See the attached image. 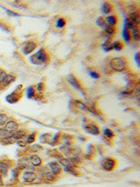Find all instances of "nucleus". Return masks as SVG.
Masks as SVG:
<instances>
[{"instance_id": "nucleus-37", "label": "nucleus", "mask_w": 140, "mask_h": 187, "mask_svg": "<svg viewBox=\"0 0 140 187\" xmlns=\"http://www.w3.org/2000/svg\"><path fill=\"white\" fill-rule=\"evenodd\" d=\"M3 185H4V180H3L2 175L0 174V186H3Z\"/></svg>"}, {"instance_id": "nucleus-21", "label": "nucleus", "mask_w": 140, "mask_h": 187, "mask_svg": "<svg viewBox=\"0 0 140 187\" xmlns=\"http://www.w3.org/2000/svg\"><path fill=\"white\" fill-rule=\"evenodd\" d=\"M112 49H115L117 51H120L124 48V44L121 41H115L112 42Z\"/></svg>"}, {"instance_id": "nucleus-32", "label": "nucleus", "mask_w": 140, "mask_h": 187, "mask_svg": "<svg viewBox=\"0 0 140 187\" xmlns=\"http://www.w3.org/2000/svg\"><path fill=\"white\" fill-rule=\"evenodd\" d=\"M45 89V85H44V83H40L37 84V86H36V91L39 93V94H42L43 93V91Z\"/></svg>"}, {"instance_id": "nucleus-22", "label": "nucleus", "mask_w": 140, "mask_h": 187, "mask_svg": "<svg viewBox=\"0 0 140 187\" xmlns=\"http://www.w3.org/2000/svg\"><path fill=\"white\" fill-rule=\"evenodd\" d=\"M35 95V87L34 86H30V87H29L27 90H26V96L27 98L29 99H32V98H34Z\"/></svg>"}, {"instance_id": "nucleus-26", "label": "nucleus", "mask_w": 140, "mask_h": 187, "mask_svg": "<svg viewBox=\"0 0 140 187\" xmlns=\"http://www.w3.org/2000/svg\"><path fill=\"white\" fill-rule=\"evenodd\" d=\"M104 32H105V35H107V36H112V35L115 33V27L106 25V26L104 28Z\"/></svg>"}, {"instance_id": "nucleus-16", "label": "nucleus", "mask_w": 140, "mask_h": 187, "mask_svg": "<svg viewBox=\"0 0 140 187\" xmlns=\"http://www.w3.org/2000/svg\"><path fill=\"white\" fill-rule=\"evenodd\" d=\"M122 36L124 38V41L126 42H130L132 40V36H131V31L129 29H127L126 26H124L123 29V32H122Z\"/></svg>"}, {"instance_id": "nucleus-20", "label": "nucleus", "mask_w": 140, "mask_h": 187, "mask_svg": "<svg viewBox=\"0 0 140 187\" xmlns=\"http://www.w3.org/2000/svg\"><path fill=\"white\" fill-rule=\"evenodd\" d=\"M67 24V20L64 17H59L56 22V27L58 29H63Z\"/></svg>"}, {"instance_id": "nucleus-10", "label": "nucleus", "mask_w": 140, "mask_h": 187, "mask_svg": "<svg viewBox=\"0 0 140 187\" xmlns=\"http://www.w3.org/2000/svg\"><path fill=\"white\" fill-rule=\"evenodd\" d=\"M49 170H50V173H52L55 175H58L60 173H62V168L61 165L58 163V162H56V161H53V162H50L49 164Z\"/></svg>"}, {"instance_id": "nucleus-33", "label": "nucleus", "mask_w": 140, "mask_h": 187, "mask_svg": "<svg viewBox=\"0 0 140 187\" xmlns=\"http://www.w3.org/2000/svg\"><path fill=\"white\" fill-rule=\"evenodd\" d=\"M88 74H89V76H91L92 78H93V79H99V74L97 71H95V70L88 71Z\"/></svg>"}, {"instance_id": "nucleus-9", "label": "nucleus", "mask_w": 140, "mask_h": 187, "mask_svg": "<svg viewBox=\"0 0 140 187\" xmlns=\"http://www.w3.org/2000/svg\"><path fill=\"white\" fill-rule=\"evenodd\" d=\"M21 96L22 95L18 92V91H14V92H12L11 94H10L9 95H7V97H6V101H7L9 103L15 104L17 103V102L20 100Z\"/></svg>"}, {"instance_id": "nucleus-4", "label": "nucleus", "mask_w": 140, "mask_h": 187, "mask_svg": "<svg viewBox=\"0 0 140 187\" xmlns=\"http://www.w3.org/2000/svg\"><path fill=\"white\" fill-rule=\"evenodd\" d=\"M37 48V43L34 41H29L24 43V45L22 48L23 54L25 55H29L30 53H32L35 48Z\"/></svg>"}, {"instance_id": "nucleus-1", "label": "nucleus", "mask_w": 140, "mask_h": 187, "mask_svg": "<svg viewBox=\"0 0 140 187\" xmlns=\"http://www.w3.org/2000/svg\"><path fill=\"white\" fill-rule=\"evenodd\" d=\"M109 66H110L111 69L115 72H123L127 69L128 62L125 57L117 56V57H113L110 60Z\"/></svg>"}, {"instance_id": "nucleus-36", "label": "nucleus", "mask_w": 140, "mask_h": 187, "mask_svg": "<svg viewBox=\"0 0 140 187\" xmlns=\"http://www.w3.org/2000/svg\"><path fill=\"white\" fill-rule=\"evenodd\" d=\"M135 61H136V62H137V64H138V67H139V53L138 52L136 55H135Z\"/></svg>"}, {"instance_id": "nucleus-12", "label": "nucleus", "mask_w": 140, "mask_h": 187, "mask_svg": "<svg viewBox=\"0 0 140 187\" xmlns=\"http://www.w3.org/2000/svg\"><path fill=\"white\" fill-rule=\"evenodd\" d=\"M105 21L106 25L114 27L118 23V17L116 15H108L105 17Z\"/></svg>"}, {"instance_id": "nucleus-15", "label": "nucleus", "mask_w": 140, "mask_h": 187, "mask_svg": "<svg viewBox=\"0 0 140 187\" xmlns=\"http://www.w3.org/2000/svg\"><path fill=\"white\" fill-rule=\"evenodd\" d=\"M52 138H53V134L48 132V133H43V134H42L39 137V139H40V142L41 143H43V144L48 143V144H49V142L51 141Z\"/></svg>"}, {"instance_id": "nucleus-7", "label": "nucleus", "mask_w": 140, "mask_h": 187, "mask_svg": "<svg viewBox=\"0 0 140 187\" xmlns=\"http://www.w3.org/2000/svg\"><path fill=\"white\" fill-rule=\"evenodd\" d=\"M67 81L69 83V84L74 87L75 89L79 90V91H82V89H81V83L79 82L77 78L73 75H69V76H67Z\"/></svg>"}, {"instance_id": "nucleus-3", "label": "nucleus", "mask_w": 140, "mask_h": 187, "mask_svg": "<svg viewBox=\"0 0 140 187\" xmlns=\"http://www.w3.org/2000/svg\"><path fill=\"white\" fill-rule=\"evenodd\" d=\"M116 160L112 158H105L101 161V167L107 172H112L116 168Z\"/></svg>"}, {"instance_id": "nucleus-8", "label": "nucleus", "mask_w": 140, "mask_h": 187, "mask_svg": "<svg viewBox=\"0 0 140 187\" xmlns=\"http://www.w3.org/2000/svg\"><path fill=\"white\" fill-rule=\"evenodd\" d=\"M85 130L88 133L93 135H99L100 134V129L96 124H87L85 126Z\"/></svg>"}, {"instance_id": "nucleus-29", "label": "nucleus", "mask_w": 140, "mask_h": 187, "mask_svg": "<svg viewBox=\"0 0 140 187\" xmlns=\"http://www.w3.org/2000/svg\"><path fill=\"white\" fill-rule=\"evenodd\" d=\"M102 48L105 51H111L112 50V42L109 41H105L103 44H102Z\"/></svg>"}, {"instance_id": "nucleus-27", "label": "nucleus", "mask_w": 140, "mask_h": 187, "mask_svg": "<svg viewBox=\"0 0 140 187\" xmlns=\"http://www.w3.org/2000/svg\"><path fill=\"white\" fill-rule=\"evenodd\" d=\"M8 120H9V117H8L7 114L0 113V126H5Z\"/></svg>"}, {"instance_id": "nucleus-24", "label": "nucleus", "mask_w": 140, "mask_h": 187, "mask_svg": "<svg viewBox=\"0 0 140 187\" xmlns=\"http://www.w3.org/2000/svg\"><path fill=\"white\" fill-rule=\"evenodd\" d=\"M103 135L107 139H112L114 137V132L110 128H105L103 131Z\"/></svg>"}, {"instance_id": "nucleus-11", "label": "nucleus", "mask_w": 140, "mask_h": 187, "mask_svg": "<svg viewBox=\"0 0 140 187\" xmlns=\"http://www.w3.org/2000/svg\"><path fill=\"white\" fill-rule=\"evenodd\" d=\"M100 11H101V13L104 14V15H108L111 12H112L113 11V6L110 2H104L101 5L100 8Z\"/></svg>"}, {"instance_id": "nucleus-28", "label": "nucleus", "mask_w": 140, "mask_h": 187, "mask_svg": "<svg viewBox=\"0 0 140 187\" xmlns=\"http://www.w3.org/2000/svg\"><path fill=\"white\" fill-rule=\"evenodd\" d=\"M96 23H97V25H98L99 27L103 28V29H104V28L106 26V23H105V18H104L103 17H99V18H97Z\"/></svg>"}, {"instance_id": "nucleus-17", "label": "nucleus", "mask_w": 140, "mask_h": 187, "mask_svg": "<svg viewBox=\"0 0 140 187\" xmlns=\"http://www.w3.org/2000/svg\"><path fill=\"white\" fill-rule=\"evenodd\" d=\"M9 166H8L6 163L5 162H2L0 163V174L2 175V177H6L9 173Z\"/></svg>"}, {"instance_id": "nucleus-25", "label": "nucleus", "mask_w": 140, "mask_h": 187, "mask_svg": "<svg viewBox=\"0 0 140 187\" xmlns=\"http://www.w3.org/2000/svg\"><path fill=\"white\" fill-rule=\"evenodd\" d=\"M35 139H36V132H32V133L29 134L28 136H26L25 139H26L27 144L29 145V144H32L35 141Z\"/></svg>"}, {"instance_id": "nucleus-5", "label": "nucleus", "mask_w": 140, "mask_h": 187, "mask_svg": "<svg viewBox=\"0 0 140 187\" xmlns=\"http://www.w3.org/2000/svg\"><path fill=\"white\" fill-rule=\"evenodd\" d=\"M18 126H19L18 123L16 120H8L5 125L4 126V130L7 133H13L18 130Z\"/></svg>"}, {"instance_id": "nucleus-13", "label": "nucleus", "mask_w": 140, "mask_h": 187, "mask_svg": "<svg viewBox=\"0 0 140 187\" xmlns=\"http://www.w3.org/2000/svg\"><path fill=\"white\" fill-rule=\"evenodd\" d=\"M29 160H30V163L31 165L35 167H38V166H41L42 165V159L40 156L36 155V154H33L29 157Z\"/></svg>"}, {"instance_id": "nucleus-35", "label": "nucleus", "mask_w": 140, "mask_h": 187, "mask_svg": "<svg viewBox=\"0 0 140 187\" xmlns=\"http://www.w3.org/2000/svg\"><path fill=\"white\" fill-rule=\"evenodd\" d=\"M17 145H19V146H21V147H25L26 145H28V144H27V142H26V139H25V138L17 140Z\"/></svg>"}, {"instance_id": "nucleus-34", "label": "nucleus", "mask_w": 140, "mask_h": 187, "mask_svg": "<svg viewBox=\"0 0 140 187\" xmlns=\"http://www.w3.org/2000/svg\"><path fill=\"white\" fill-rule=\"evenodd\" d=\"M7 76V73L4 70H1L0 71V86L2 85V83L4 82V80L5 79V77Z\"/></svg>"}, {"instance_id": "nucleus-14", "label": "nucleus", "mask_w": 140, "mask_h": 187, "mask_svg": "<svg viewBox=\"0 0 140 187\" xmlns=\"http://www.w3.org/2000/svg\"><path fill=\"white\" fill-rule=\"evenodd\" d=\"M16 79L17 78H16V76L14 75H11H11H7L1 86H3V87H8L9 85H11V83H14L15 81H16Z\"/></svg>"}, {"instance_id": "nucleus-19", "label": "nucleus", "mask_w": 140, "mask_h": 187, "mask_svg": "<svg viewBox=\"0 0 140 187\" xmlns=\"http://www.w3.org/2000/svg\"><path fill=\"white\" fill-rule=\"evenodd\" d=\"M58 163L61 165L62 167L65 168V167H69V166H73L70 160L67 158H59L58 159Z\"/></svg>"}, {"instance_id": "nucleus-6", "label": "nucleus", "mask_w": 140, "mask_h": 187, "mask_svg": "<svg viewBox=\"0 0 140 187\" xmlns=\"http://www.w3.org/2000/svg\"><path fill=\"white\" fill-rule=\"evenodd\" d=\"M37 179V174L31 171H26L23 174V180L25 184H32Z\"/></svg>"}, {"instance_id": "nucleus-18", "label": "nucleus", "mask_w": 140, "mask_h": 187, "mask_svg": "<svg viewBox=\"0 0 140 187\" xmlns=\"http://www.w3.org/2000/svg\"><path fill=\"white\" fill-rule=\"evenodd\" d=\"M131 30H132V32H131L132 39H133L135 42L139 41V29H138V26L132 28Z\"/></svg>"}, {"instance_id": "nucleus-31", "label": "nucleus", "mask_w": 140, "mask_h": 187, "mask_svg": "<svg viewBox=\"0 0 140 187\" xmlns=\"http://www.w3.org/2000/svg\"><path fill=\"white\" fill-rule=\"evenodd\" d=\"M56 175H55V174H53L52 173L49 172V173H45V176H44V178H45V179L46 180H49V181H53V180H55V179H56Z\"/></svg>"}, {"instance_id": "nucleus-23", "label": "nucleus", "mask_w": 140, "mask_h": 187, "mask_svg": "<svg viewBox=\"0 0 140 187\" xmlns=\"http://www.w3.org/2000/svg\"><path fill=\"white\" fill-rule=\"evenodd\" d=\"M75 107L77 108L78 109H81V110H89V108L87 107V104H85L82 101H75Z\"/></svg>"}, {"instance_id": "nucleus-2", "label": "nucleus", "mask_w": 140, "mask_h": 187, "mask_svg": "<svg viewBox=\"0 0 140 187\" xmlns=\"http://www.w3.org/2000/svg\"><path fill=\"white\" fill-rule=\"evenodd\" d=\"M49 60V54L43 48H40L37 52L29 57V61L32 64L35 65H42L48 62Z\"/></svg>"}, {"instance_id": "nucleus-30", "label": "nucleus", "mask_w": 140, "mask_h": 187, "mask_svg": "<svg viewBox=\"0 0 140 187\" xmlns=\"http://www.w3.org/2000/svg\"><path fill=\"white\" fill-rule=\"evenodd\" d=\"M42 145H32L30 148H29V152H40V151H42Z\"/></svg>"}]
</instances>
